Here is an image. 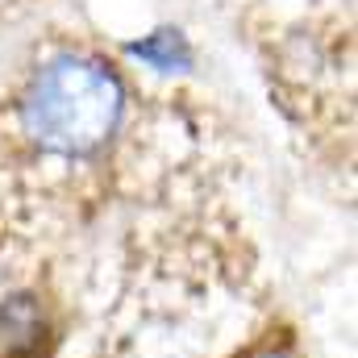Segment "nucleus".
Instances as JSON below:
<instances>
[{"instance_id":"f257e3e1","label":"nucleus","mask_w":358,"mask_h":358,"mask_svg":"<svg viewBox=\"0 0 358 358\" xmlns=\"http://www.w3.org/2000/svg\"><path fill=\"white\" fill-rule=\"evenodd\" d=\"M125 113L121 80L84 55H59L50 59L25 88L21 121L25 134L67 159H88L108 146Z\"/></svg>"},{"instance_id":"f03ea898","label":"nucleus","mask_w":358,"mask_h":358,"mask_svg":"<svg viewBox=\"0 0 358 358\" xmlns=\"http://www.w3.org/2000/svg\"><path fill=\"white\" fill-rule=\"evenodd\" d=\"M46 338V313L29 292H13L0 300V342L13 355H34Z\"/></svg>"},{"instance_id":"7ed1b4c3","label":"nucleus","mask_w":358,"mask_h":358,"mask_svg":"<svg viewBox=\"0 0 358 358\" xmlns=\"http://www.w3.org/2000/svg\"><path fill=\"white\" fill-rule=\"evenodd\" d=\"M129 55H138V59L150 63L155 71H187V67H192V50H187V42L179 38L176 29H159V34L134 42Z\"/></svg>"}]
</instances>
